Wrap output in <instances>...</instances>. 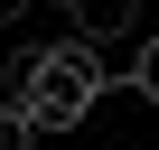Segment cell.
<instances>
[{
	"instance_id": "cell-1",
	"label": "cell",
	"mask_w": 159,
	"mask_h": 150,
	"mask_svg": "<svg viewBox=\"0 0 159 150\" xmlns=\"http://www.w3.org/2000/svg\"><path fill=\"white\" fill-rule=\"evenodd\" d=\"M103 85H112L103 75V47H84V38H47L19 66H0V103H19L28 131H75L103 103Z\"/></svg>"
},
{
	"instance_id": "cell-2",
	"label": "cell",
	"mask_w": 159,
	"mask_h": 150,
	"mask_svg": "<svg viewBox=\"0 0 159 150\" xmlns=\"http://www.w3.org/2000/svg\"><path fill=\"white\" fill-rule=\"evenodd\" d=\"M131 28H140V0H66V38H84V47L131 38Z\"/></svg>"
},
{
	"instance_id": "cell-3",
	"label": "cell",
	"mask_w": 159,
	"mask_h": 150,
	"mask_svg": "<svg viewBox=\"0 0 159 150\" xmlns=\"http://www.w3.org/2000/svg\"><path fill=\"white\" fill-rule=\"evenodd\" d=\"M122 85H131L140 103H159V38H140V56H131V75H122Z\"/></svg>"
},
{
	"instance_id": "cell-4",
	"label": "cell",
	"mask_w": 159,
	"mask_h": 150,
	"mask_svg": "<svg viewBox=\"0 0 159 150\" xmlns=\"http://www.w3.org/2000/svg\"><path fill=\"white\" fill-rule=\"evenodd\" d=\"M28 141H38V131H28V113H19V103H0V150H28Z\"/></svg>"
},
{
	"instance_id": "cell-5",
	"label": "cell",
	"mask_w": 159,
	"mask_h": 150,
	"mask_svg": "<svg viewBox=\"0 0 159 150\" xmlns=\"http://www.w3.org/2000/svg\"><path fill=\"white\" fill-rule=\"evenodd\" d=\"M28 150H38V141H28Z\"/></svg>"
}]
</instances>
